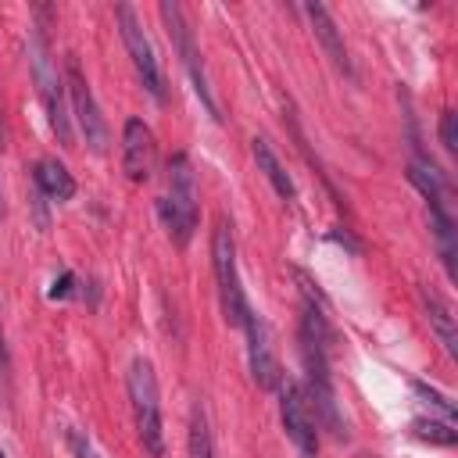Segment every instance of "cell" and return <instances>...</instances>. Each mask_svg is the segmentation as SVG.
Masks as SVG:
<instances>
[{"label":"cell","instance_id":"7c38bea8","mask_svg":"<svg viewBox=\"0 0 458 458\" xmlns=\"http://www.w3.org/2000/svg\"><path fill=\"white\" fill-rule=\"evenodd\" d=\"M32 175H36V190H39L43 197H50V200H57V204L75 197V179H72V172H68L57 157H43Z\"/></svg>","mask_w":458,"mask_h":458},{"label":"cell","instance_id":"9a60e30c","mask_svg":"<svg viewBox=\"0 0 458 458\" xmlns=\"http://www.w3.org/2000/svg\"><path fill=\"white\" fill-rule=\"evenodd\" d=\"M190 458H215L204 408H193V419H190Z\"/></svg>","mask_w":458,"mask_h":458},{"label":"cell","instance_id":"9c48e42d","mask_svg":"<svg viewBox=\"0 0 458 458\" xmlns=\"http://www.w3.org/2000/svg\"><path fill=\"white\" fill-rule=\"evenodd\" d=\"M243 329H247V361H250L254 383H258L261 390H276V386H279V361H276V351H272L265 318H261L258 311H247Z\"/></svg>","mask_w":458,"mask_h":458},{"label":"cell","instance_id":"ffe728a7","mask_svg":"<svg viewBox=\"0 0 458 458\" xmlns=\"http://www.w3.org/2000/svg\"><path fill=\"white\" fill-rule=\"evenodd\" d=\"M0 369H7V344H4V326H0Z\"/></svg>","mask_w":458,"mask_h":458},{"label":"cell","instance_id":"6da1fadb","mask_svg":"<svg viewBox=\"0 0 458 458\" xmlns=\"http://www.w3.org/2000/svg\"><path fill=\"white\" fill-rule=\"evenodd\" d=\"M157 211H161V222L172 236L175 247H186L193 229H197V218H200V208H197V179H193V165L186 154H175L168 161V190L165 197L157 200Z\"/></svg>","mask_w":458,"mask_h":458},{"label":"cell","instance_id":"5b68a950","mask_svg":"<svg viewBox=\"0 0 458 458\" xmlns=\"http://www.w3.org/2000/svg\"><path fill=\"white\" fill-rule=\"evenodd\" d=\"M64 89H68V107H72V118H75L86 147L93 154H104L107 150V122H104V114L93 100V89H89L75 54L64 57Z\"/></svg>","mask_w":458,"mask_h":458},{"label":"cell","instance_id":"ac0fdd59","mask_svg":"<svg viewBox=\"0 0 458 458\" xmlns=\"http://www.w3.org/2000/svg\"><path fill=\"white\" fill-rule=\"evenodd\" d=\"M440 143L454 154L458 150V118H454V111H444L440 114Z\"/></svg>","mask_w":458,"mask_h":458},{"label":"cell","instance_id":"7402d4cb","mask_svg":"<svg viewBox=\"0 0 458 458\" xmlns=\"http://www.w3.org/2000/svg\"><path fill=\"white\" fill-rule=\"evenodd\" d=\"M0 458H7V454H4V447H0Z\"/></svg>","mask_w":458,"mask_h":458},{"label":"cell","instance_id":"7a4b0ae2","mask_svg":"<svg viewBox=\"0 0 458 458\" xmlns=\"http://www.w3.org/2000/svg\"><path fill=\"white\" fill-rule=\"evenodd\" d=\"M29 64H32V79H36V89H39V100L47 107V122L54 129V136L72 147V114H68V89H64V79L57 75V64L50 57V43L43 32H32L29 36Z\"/></svg>","mask_w":458,"mask_h":458},{"label":"cell","instance_id":"3957f363","mask_svg":"<svg viewBox=\"0 0 458 458\" xmlns=\"http://www.w3.org/2000/svg\"><path fill=\"white\" fill-rule=\"evenodd\" d=\"M129 404H132V419H136V433L147 454H161L165 451V433H161V404H157V379H154V365L147 358H136L129 369Z\"/></svg>","mask_w":458,"mask_h":458},{"label":"cell","instance_id":"ba28073f","mask_svg":"<svg viewBox=\"0 0 458 458\" xmlns=\"http://www.w3.org/2000/svg\"><path fill=\"white\" fill-rule=\"evenodd\" d=\"M279 415H283V429H286L290 444L297 447V454L301 458H318V433H315V422L308 415V401H304L297 383L279 386Z\"/></svg>","mask_w":458,"mask_h":458},{"label":"cell","instance_id":"277c9868","mask_svg":"<svg viewBox=\"0 0 458 458\" xmlns=\"http://www.w3.org/2000/svg\"><path fill=\"white\" fill-rule=\"evenodd\" d=\"M211 261H215L222 315H225L229 326H243V318H247L250 308H247V297H243V286H240V272H236V240H233V229H229L225 218L215 225V236H211Z\"/></svg>","mask_w":458,"mask_h":458},{"label":"cell","instance_id":"4fadbf2b","mask_svg":"<svg viewBox=\"0 0 458 458\" xmlns=\"http://www.w3.org/2000/svg\"><path fill=\"white\" fill-rule=\"evenodd\" d=\"M250 150H254V161H258V168H261V172H265V179L272 182V190H276L283 200H293L297 186H293L290 172L283 168V161L276 157V150L268 147V140H265V136H254V140H250Z\"/></svg>","mask_w":458,"mask_h":458},{"label":"cell","instance_id":"30bf717a","mask_svg":"<svg viewBox=\"0 0 458 458\" xmlns=\"http://www.w3.org/2000/svg\"><path fill=\"white\" fill-rule=\"evenodd\" d=\"M122 165L132 182H147L154 172V132L140 118H129L122 129Z\"/></svg>","mask_w":458,"mask_h":458},{"label":"cell","instance_id":"8fae6325","mask_svg":"<svg viewBox=\"0 0 458 458\" xmlns=\"http://www.w3.org/2000/svg\"><path fill=\"white\" fill-rule=\"evenodd\" d=\"M304 14H308V21H311V29H315L318 43L326 47L329 61H333L340 72H351V61H347V47H344V39H340V32H336V21L329 18V11H326L322 4H308V7H304Z\"/></svg>","mask_w":458,"mask_h":458},{"label":"cell","instance_id":"8992f818","mask_svg":"<svg viewBox=\"0 0 458 458\" xmlns=\"http://www.w3.org/2000/svg\"><path fill=\"white\" fill-rule=\"evenodd\" d=\"M114 18H118V29H122V39H125V50L132 57V68H136L140 82L147 86V93L154 100H161L165 97V79H161V64L154 57L150 36L143 32V25H140V18H136V11L129 4H118L114 7Z\"/></svg>","mask_w":458,"mask_h":458},{"label":"cell","instance_id":"5bb4252c","mask_svg":"<svg viewBox=\"0 0 458 458\" xmlns=\"http://www.w3.org/2000/svg\"><path fill=\"white\" fill-rule=\"evenodd\" d=\"M422 301H426V315H429V326L437 329V336H440L444 351H447L451 358H458V333H454V315H451L447 301H440L433 290H426V293H422Z\"/></svg>","mask_w":458,"mask_h":458},{"label":"cell","instance_id":"603a6c76","mask_svg":"<svg viewBox=\"0 0 458 458\" xmlns=\"http://www.w3.org/2000/svg\"><path fill=\"white\" fill-rule=\"evenodd\" d=\"M0 140H4V129H0Z\"/></svg>","mask_w":458,"mask_h":458},{"label":"cell","instance_id":"52a82bcc","mask_svg":"<svg viewBox=\"0 0 458 458\" xmlns=\"http://www.w3.org/2000/svg\"><path fill=\"white\" fill-rule=\"evenodd\" d=\"M161 18H165V29H168V36H172V43H175V50H179L190 79H193V89H197L200 104L208 107L211 118H218V107H215V97H211V86H208V75H204V64H200V50H197L193 32H190V25L182 18V7L172 4V0H161Z\"/></svg>","mask_w":458,"mask_h":458},{"label":"cell","instance_id":"2e32d148","mask_svg":"<svg viewBox=\"0 0 458 458\" xmlns=\"http://www.w3.org/2000/svg\"><path fill=\"white\" fill-rule=\"evenodd\" d=\"M415 437H422V440H433V444H454V429L447 426V422H426V419H419L415 422Z\"/></svg>","mask_w":458,"mask_h":458},{"label":"cell","instance_id":"44dd1931","mask_svg":"<svg viewBox=\"0 0 458 458\" xmlns=\"http://www.w3.org/2000/svg\"><path fill=\"white\" fill-rule=\"evenodd\" d=\"M0 211H4V190H0Z\"/></svg>","mask_w":458,"mask_h":458},{"label":"cell","instance_id":"d6986e66","mask_svg":"<svg viewBox=\"0 0 458 458\" xmlns=\"http://www.w3.org/2000/svg\"><path fill=\"white\" fill-rule=\"evenodd\" d=\"M72 283H75V276L72 272H61V279H54V286H50V297H68L72 293Z\"/></svg>","mask_w":458,"mask_h":458},{"label":"cell","instance_id":"e0dca14e","mask_svg":"<svg viewBox=\"0 0 458 458\" xmlns=\"http://www.w3.org/2000/svg\"><path fill=\"white\" fill-rule=\"evenodd\" d=\"M64 440H68V451H72L75 458H104V454L89 444V437H82L79 429H64Z\"/></svg>","mask_w":458,"mask_h":458}]
</instances>
